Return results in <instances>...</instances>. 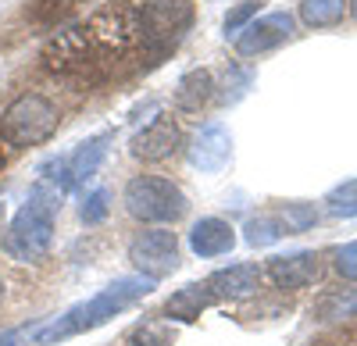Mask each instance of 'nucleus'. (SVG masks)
Returning <instances> with one entry per match:
<instances>
[{
	"label": "nucleus",
	"instance_id": "nucleus-18",
	"mask_svg": "<svg viewBox=\"0 0 357 346\" xmlns=\"http://www.w3.org/2000/svg\"><path fill=\"white\" fill-rule=\"evenodd\" d=\"M243 233H247L243 239L250 246H272V243H279L286 236V225L279 221V214H257V218L247 221Z\"/></svg>",
	"mask_w": 357,
	"mask_h": 346
},
{
	"label": "nucleus",
	"instance_id": "nucleus-12",
	"mask_svg": "<svg viewBox=\"0 0 357 346\" xmlns=\"http://www.w3.org/2000/svg\"><path fill=\"white\" fill-rule=\"evenodd\" d=\"M318 253L311 250H293V253H279L268 261V278H272L279 290L293 293V290H304L318 278Z\"/></svg>",
	"mask_w": 357,
	"mask_h": 346
},
{
	"label": "nucleus",
	"instance_id": "nucleus-27",
	"mask_svg": "<svg viewBox=\"0 0 357 346\" xmlns=\"http://www.w3.org/2000/svg\"><path fill=\"white\" fill-rule=\"evenodd\" d=\"M0 346H22V332H18V329L0 332Z\"/></svg>",
	"mask_w": 357,
	"mask_h": 346
},
{
	"label": "nucleus",
	"instance_id": "nucleus-4",
	"mask_svg": "<svg viewBox=\"0 0 357 346\" xmlns=\"http://www.w3.org/2000/svg\"><path fill=\"white\" fill-rule=\"evenodd\" d=\"M61 114L43 93H22L8 104L4 118H0V139L11 147H40L57 132Z\"/></svg>",
	"mask_w": 357,
	"mask_h": 346
},
{
	"label": "nucleus",
	"instance_id": "nucleus-5",
	"mask_svg": "<svg viewBox=\"0 0 357 346\" xmlns=\"http://www.w3.org/2000/svg\"><path fill=\"white\" fill-rule=\"evenodd\" d=\"M122 200H126V211L136 221H151V225L178 221L186 214V207H190L186 193L178 189L172 179H161V175H136V179H129Z\"/></svg>",
	"mask_w": 357,
	"mask_h": 346
},
{
	"label": "nucleus",
	"instance_id": "nucleus-19",
	"mask_svg": "<svg viewBox=\"0 0 357 346\" xmlns=\"http://www.w3.org/2000/svg\"><path fill=\"white\" fill-rule=\"evenodd\" d=\"M325 207L336 218H357V179H347L325 193Z\"/></svg>",
	"mask_w": 357,
	"mask_h": 346
},
{
	"label": "nucleus",
	"instance_id": "nucleus-2",
	"mask_svg": "<svg viewBox=\"0 0 357 346\" xmlns=\"http://www.w3.org/2000/svg\"><path fill=\"white\" fill-rule=\"evenodd\" d=\"M57 200H61V193H57L50 182L40 179L33 186L29 200L15 211V218L8 225V236H4L8 257L29 265V261H40V257L50 250V243H54V214H57V207H61Z\"/></svg>",
	"mask_w": 357,
	"mask_h": 346
},
{
	"label": "nucleus",
	"instance_id": "nucleus-26",
	"mask_svg": "<svg viewBox=\"0 0 357 346\" xmlns=\"http://www.w3.org/2000/svg\"><path fill=\"white\" fill-rule=\"evenodd\" d=\"M82 0H40V18H61V15H68L72 8H79Z\"/></svg>",
	"mask_w": 357,
	"mask_h": 346
},
{
	"label": "nucleus",
	"instance_id": "nucleus-6",
	"mask_svg": "<svg viewBox=\"0 0 357 346\" xmlns=\"http://www.w3.org/2000/svg\"><path fill=\"white\" fill-rule=\"evenodd\" d=\"M86 40L93 47V57L118 61L139 40V11L129 4H111V8L97 11L86 25Z\"/></svg>",
	"mask_w": 357,
	"mask_h": 346
},
{
	"label": "nucleus",
	"instance_id": "nucleus-25",
	"mask_svg": "<svg viewBox=\"0 0 357 346\" xmlns=\"http://www.w3.org/2000/svg\"><path fill=\"white\" fill-rule=\"evenodd\" d=\"M336 272L350 282H357V239L336 250Z\"/></svg>",
	"mask_w": 357,
	"mask_h": 346
},
{
	"label": "nucleus",
	"instance_id": "nucleus-9",
	"mask_svg": "<svg viewBox=\"0 0 357 346\" xmlns=\"http://www.w3.org/2000/svg\"><path fill=\"white\" fill-rule=\"evenodd\" d=\"M232 157V132L225 122H204L190 143V164L200 175H215Z\"/></svg>",
	"mask_w": 357,
	"mask_h": 346
},
{
	"label": "nucleus",
	"instance_id": "nucleus-21",
	"mask_svg": "<svg viewBox=\"0 0 357 346\" xmlns=\"http://www.w3.org/2000/svg\"><path fill=\"white\" fill-rule=\"evenodd\" d=\"M279 221L286 225V233H307V228L318 221L314 204H304V200H293V204H282Z\"/></svg>",
	"mask_w": 357,
	"mask_h": 346
},
{
	"label": "nucleus",
	"instance_id": "nucleus-15",
	"mask_svg": "<svg viewBox=\"0 0 357 346\" xmlns=\"http://www.w3.org/2000/svg\"><path fill=\"white\" fill-rule=\"evenodd\" d=\"M211 97H215V75L207 68H193L175 86V111L178 114H197L204 104H211Z\"/></svg>",
	"mask_w": 357,
	"mask_h": 346
},
{
	"label": "nucleus",
	"instance_id": "nucleus-17",
	"mask_svg": "<svg viewBox=\"0 0 357 346\" xmlns=\"http://www.w3.org/2000/svg\"><path fill=\"white\" fill-rule=\"evenodd\" d=\"M347 15V0H301V22L311 29L340 25Z\"/></svg>",
	"mask_w": 357,
	"mask_h": 346
},
{
	"label": "nucleus",
	"instance_id": "nucleus-14",
	"mask_svg": "<svg viewBox=\"0 0 357 346\" xmlns=\"http://www.w3.org/2000/svg\"><path fill=\"white\" fill-rule=\"evenodd\" d=\"M236 246V228L222 218H200L190 228V250L197 257H225Z\"/></svg>",
	"mask_w": 357,
	"mask_h": 346
},
{
	"label": "nucleus",
	"instance_id": "nucleus-10",
	"mask_svg": "<svg viewBox=\"0 0 357 346\" xmlns=\"http://www.w3.org/2000/svg\"><path fill=\"white\" fill-rule=\"evenodd\" d=\"M178 143H183V132H178V125L168 118V114H158V118L151 125H143L132 143H129V150L136 161H165L178 150Z\"/></svg>",
	"mask_w": 357,
	"mask_h": 346
},
{
	"label": "nucleus",
	"instance_id": "nucleus-11",
	"mask_svg": "<svg viewBox=\"0 0 357 346\" xmlns=\"http://www.w3.org/2000/svg\"><path fill=\"white\" fill-rule=\"evenodd\" d=\"M89 57H93V47L86 40V29H68V33H57V40H50L43 61L61 75H79L93 65Z\"/></svg>",
	"mask_w": 357,
	"mask_h": 346
},
{
	"label": "nucleus",
	"instance_id": "nucleus-23",
	"mask_svg": "<svg viewBox=\"0 0 357 346\" xmlns=\"http://www.w3.org/2000/svg\"><path fill=\"white\" fill-rule=\"evenodd\" d=\"M254 86V75L240 65H229L225 68V93H222V104H236V100H243L247 90Z\"/></svg>",
	"mask_w": 357,
	"mask_h": 346
},
{
	"label": "nucleus",
	"instance_id": "nucleus-16",
	"mask_svg": "<svg viewBox=\"0 0 357 346\" xmlns=\"http://www.w3.org/2000/svg\"><path fill=\"white\" fill-rule=\"evenodd\" d=\"M211 304H215V297H211V290H207V282H190V285H183V290H175L168 297L165 314L175 318V322H197Z\"/></svg>",
	"mask_w": 357,
	"mask_h": 346
},
{
	"label": "nucleus",
	"instance_id": "nucleus-7",
	"mask_svg": "<svg viewBox=\"0 0 357 346\" xmlns=\"http://www.w3.org/2000/svg\"><path fill=\"white\" fill-rule=\"evenodd\" d=\"M129 261L139 275L146 278H165L178 268V239L172 228L158 225V228H143L136 233V239L129 243Z\"/></svg>",
	"mask_w": 357,
	"mask_h": 346
},
{
	"label": "nucleus",
	"instance_id": "nucleus-3",
	"mask_svg": "<svg viewBox=\"0 0 357 346\" xmlns=\"http://www.w3.org/2000/svg\"><path fill=\"white\" fill-rule=\"evenodd\" d=\"M139 11V43L146 57H165L168 50L178 47L193 22V4L190 0H143Z\"/></svg>",
	"mask_w": 357,
	"mask_h": 346
},
{
	"label": "nucleus",
	"instance_id": "nucleus-28",
	"mask_svg": "<svg viewBox=\"0 0 357 346\" xmlns=\"http://www.w3.org/2000/svg\"><path fill=\"white\" fill-rule=\"evenodd\" d=\"M347 11H350V15L357 18V0H347Z\"/></svg>",
	"mask_w": 357,
	"mask_h": 346
},
{
	"label": "nucleus",
	"instance_id": "nucleus-13",
	"mask_svg": "<svg viewBox=\"0 0 357 346\" xmlns=\"http://www.w3.org/2000/svg\"><path fill=\"white\" fill-rule=\"evenodd\" d=\"M261 285V268L257 265H229L207 278V290L215 300H243L254 297Z\"/></svg>",
	"mask_w": 357,
	"mask_h": 346
},
{
	"label": "nucleus",
	"instance_id": "nucleus-29",
	"mask_svg": "<svg viewBox=\"0 0 357 346\" xmlns=\"http://www.w3.org/2000/svg\"><path fill=\"white\" fill-rule=\"evenodd\" d=\"M0 300H4V278H0Z\"/></svg>",
	"mask_w": 357,
	"mask_h": 346
},
{
	"label": "nucleus",
	"instance_id": "nucleus-22",
	"mask_svg": "<svg viewBox=\"0 0 357 346\" xmlns=\"http://www.w3.org/2000/svg\"><path fill=\"white\" fill-rule=\"evenodd\" d=\"M107 211H111V193H107L104 186H97V189L86 193L82 207H79V218H82L86 225H100V221L107 218Z\"/></svg>",
	"mask_w": 357,
	"mask_h": 346
},
{
	"label": "nucleus",
	"instance_id": "nucleus-1",
	"mask_svg": "<svg viewBox=\"0 0 357 346\" xmlns=\"http://www.w3.org/2000/svg\"><path fill=\"white\" fill-rule=\"evenodd\" d=\"M151 290H154V278H146L139 272L136 275H122V278H114L111 285H104L97 297H89V300L61 310L57 318L36 325L33 332H29V343L50 346V343H61V339H72V336H82V332H93V329L107 325L114 314H122L132 304H139Z\"/></svg>",
	"mask_w": 357,
	"mask_h": 346
},
{
	"label": "nucleus",
	"instance_id": "nucleus-24",
	"mask_svg": "<svg viewBox=\"0 0 357 346\" xmlns=\"http://www.w3.org/2000/svg\"><path fill=\"white\" fill-rule=\"evenodd\" d=\"M257 11H261V0H243V4H236V8L225 15V22H222L225 36H240L243 29L257 18Z\"/></svg>",
	"mask_w": 357,
	"mask_h": 346
},
{
	"label": "nucleus",
	"instance_id": "nucleus-20",
	"mask_svg": "<svg viewBox=\"0 0 357 346\" xmlns=\"http://www.w3.org/2000/svg\"><path fill=\"white\" fill-rule=\"evenodd\" d=\"M175 343V329L165 322H143L129 332V346H172Z\"/></svg>",
	"mask_w": 357,
	"mask_h": 346
},
{
	"label": "nucleus",
	"instance_id": "nucleus-8",
	"mask_svg": "<svg viewBox=\"0 0 357 346\" xmlns=\"http://www.w3.org/2000/svg\"><path fill=\"white\" fill-rule=\"evenodd\" d=\"M293 36V15L289 11H272V15H261L254 18L240 36H236V54L240 57H257L282 47Z\"/></svg>",
	"mask_w": 357,
	"mask_h": 346
}]
</instances>
